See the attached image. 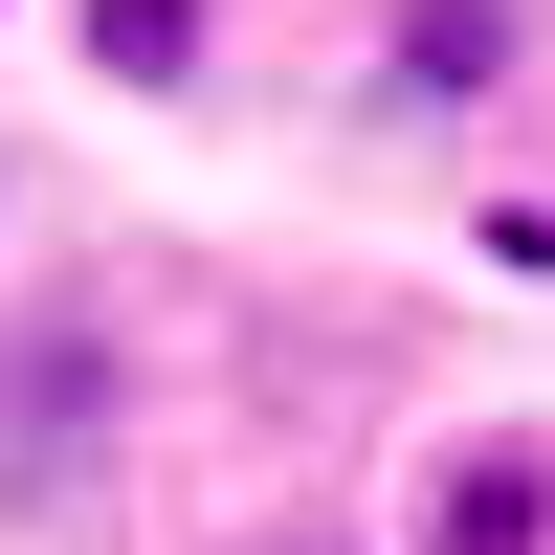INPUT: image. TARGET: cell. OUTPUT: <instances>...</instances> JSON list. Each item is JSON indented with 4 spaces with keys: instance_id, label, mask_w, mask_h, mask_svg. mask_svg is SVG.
<instances>
[{
    "instance_id": "cell-5",
    "label": "cell",
    "mask_w": 555,
    "mask_h": 555,
    "mask_svg": "<svg viewBox=\"0 0 555 555\" xmlns=\"http://www.w3.org/2000/svg\"><path fill=\"white\" fill-rule=\"evenodd\" d=\"M245 555H378V533H356V512H267Z\"/></svg>"
},
{
    "instance_id": "cell-1",
    "label": "cell",
    "mask_w": 555,
    "mask_h": 555,
    "mask_svg": "<svg viewBox=\"0 0 555 555\" xmlns=\"http://www.w3.org/2000/svg\"><path fill=\"white\" fill-rule=\"evenodd\" d=\"M133 400H156V356H133V311H112V289H0V512L67 533L89 489H112Z\"/></svg>"
},
{
    "instance_id": "cell-4",
    "label": "cell",
    "mask_w": 555,
    "mask_h": 555,
    "mask_svg": "<svg viewBox=\"0 0 555 555\" xmlns=\"http://www.w3.org/2000/svg\"><path fill=\"white\" fill-rule=\"evenodd\" d=\"M89 89H133V112H201L222 89V0H67Z\"/></svg>"
},
{
    "instance_id": "cell-2",
    "label": "cell",
    "mask_w": 555,
    "mask_h": 555,
    "mask_svg": "<svg viewBox=\"0 0 555 555\" xmlns=\"http://www.w3.org/2000/svg\"><path fill=\"white\" fill-rule=\"evenodd\" d=\"M555 44V0H378V44H356V133H467L512 112Z\"/></svg>"
},
{
    "instance_id": "cell-3",
    "label": "cell",
    "mask_w": 555,
    "mask_h": 555,
    "mask_svg": "<svg viewBox=\"0 0 555 555\" xmlns=\"http://www.w3.org/2000/svg\"><path fill=\"white\" fill-rule=\"evenodd\" d=\"M400 555H555V423H467V444H423Z\"/></svg>"
},
{
    "instance_id": "cell-6",
    "label": "cell",
    "mask_w": 555,
    "mask_h": 555,
    "mask_svg": "<svg viewBox=\"0 0 555 555\" xmlns=\"http://www.w3.org/2000/svg\"><path fill=\"white\" fill-rule=\"evenodd\" d=\"M0 245H23V156H0Z\"/></svg>"
}]
</instances>
